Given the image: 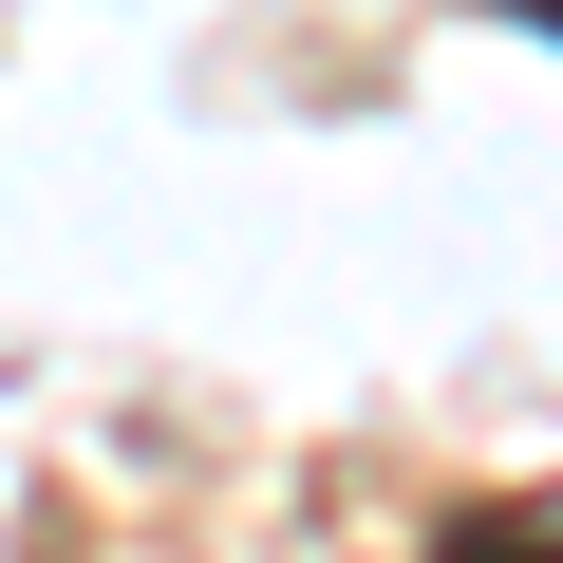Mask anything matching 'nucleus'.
Segmentation results:
<instances>
[{
	"mask_svg": "<svg viewBox=\"0 0 563 563\" xmlns=\"http://www.w3.org/2000/svg\"><path fill=\"white\" fill-rule=\"evenodd\" d=\"M432 563H563V507H451Z\"/></svg>",
	"mask_w": 563,
	"mask_h": 563,
	"instance_id": "1",
	"label": "nucleus"
},
{
	"mask_svg": "<svg viewBox=\"0 0 563 563\" xmlns=\"http://www.w3.org/2000/svg\"><path fill=\"white\" fill-rule=\"evenodd\" d=\"M488 20H526V38H563V0H488Z\"/></svg>",
	"mask_w": 563,
	"mask_h": 563,
	"instance_id": "2",
	"label": "nucleus"
}]
</instances>
